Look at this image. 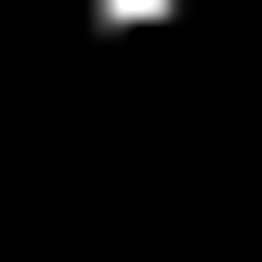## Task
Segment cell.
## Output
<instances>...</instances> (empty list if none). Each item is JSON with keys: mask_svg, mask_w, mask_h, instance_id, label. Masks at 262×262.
<instances>
[{"mask_svg": "<svg viewBox=\"0 0 262 262\" xmlns=\"http://www.w3.org/2000/svg\"><path fill=\"white\" fill-rule=\"evenodd\" d=\"M94 38H187V19H225V0H75Z\"/></svg>", "mask_w": 262, "mask_h": 262, "instance_id": "1", "label": "cell"}]
</instances>
